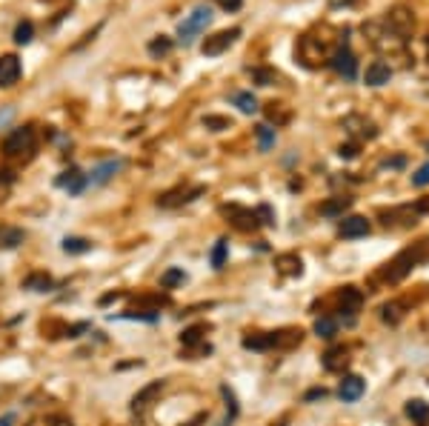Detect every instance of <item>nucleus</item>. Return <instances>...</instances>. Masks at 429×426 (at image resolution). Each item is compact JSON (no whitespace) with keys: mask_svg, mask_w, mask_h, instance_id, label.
I'll return each instance as SVG.
<instances>
[{"mask_svg":"<svg viewBox=\"0 0 429 426\" xmlns=\"http://www.w3.org/2000/svg\"><path fill=\"white\" fill-rule=\"evenodd\" d=\"M203 126L212 129V132H223V129L232 126V121H229V118H218V114H206V118H203Z\"/></svg>","mask_w":429,"mask_h":426,"instance_id":"37","label":"nucleus"},{"mask_svg":"<svg viewBox=\"0 0 429 426\" xmlns=\"http://www.w3.org/2000/svg\"><path fill=\"white\" fill-rule=\"evenodd\" d=\"M37 152V134L32 126H17L3 138V154L9 161H29Z\"/></svg>","mask_w":429,"mask_h":426,"instance_id":"3","label":"nucleus"},{"mask_svg":"<svg viewBox=\"0 0 429 426\" xmlns=\"http://www.w3.org/2000/svg\"><path fill=\"white\" fill-rule=\"evenodd\" d=\"M226 255H229V243H226V238H221L218 243L212 246V252H209L212 266H214V269H223V266H226Z\"/></svg>","mask_w":429,"mask_h":426,"instance_id":"25","label":"nucleus"},{"mask_svg":"<svg viewBox=\"0 0 429 426\" xmlns=\"http://www.w3.org/2000/svg\"><path fill=\"white\" fill-rule=\"evenodd\" d=\"M232 103H235L243 114H255L258 112V101H255V94H252V92H235V94H232Z\"/></svg>","mask_w":429,"mask_h":426,"instance_id":"22","label":"nucleus"},{"mask_svg":"<svg viewBox=\"0 0 429 426\" xmlns=\"http://www.w3.org/2000/svg\"><path fill=\"white\" fill-rule=\"evenodd\" d=\"M412 186H418V189H423V186H429V161L415 172L412 175Z\"/></svg>","mask_w":429,"mask_h":426,"instance_id":"40","label":"nucleus"},{"mask_svg":"<svg viewBox=\"0 0 429 426\" xmlns=\"http://www.w3.org/2000/svg\"><path fill=\"white\" fill-rule=\"evenodd\" d=\"M426 52H429V37H426Z\"/></svg>","mask_w":429,"mask_h":426,"instance_id":"48","label":"nucleus"},{"mask_svg":"<svg viewBox=\"0 0 429 426\" xmlns=\"http://www.w3.org/2000/svg\"><path fill=\"white\" fill-rule=\"evenodd\" d=\"M23 229H17V226H0V249H14V246H21L23 243Z\"/></svg>","mask_w":429,"mask_h":426,"instance_id":"20","label":"nucleus"},{"mask_svg":"<svg viewBox=\"0 0 429 426\" xmlns=\"http://www.w3.org/2000/svg\"><path fill=\"white\" fill-rule=\"evenodd\" d=\"M57 186L69 189V195H77V192H83V189L89 186V178H86V175H81L77 169H69V172H63V175L57 178Z\"/></svg>","mask_w":429,"mask_h":426,"instance_id":"18","label":"nucleus"},{"mask_svg":"<svg viewBox=\"0 0 429 426\" xmlns=\"http://www.w3.org/2000/svg\"><path fill=\"white\" fill-rule=\"evenodd\" d=\"M352 206V198H335V201H329V203H323L321 206V215H326V218H338V215H343V212Z\"/></svg>","mask_w":429,"mask_h":426,"instance_id":"23","label":"nucleus"},{"mask_svg":"<svg viewBox=\"0 0 429 426\" xmlns=\"http://www.w3.org/2000/svg\"><path fill=\"white\" fill-rule=\"evenodd\" d=\"M209 23H212V9H209L206 3L194 6V9L183 17V21H181V26H178V41H181L183 46H192L194 37H201V34L206 32Z\"/></svg>","mask_w":429,"mask_h":426,"instance_id":"5","label":"nucleus"},{"mask_svg":"<svg viewBox=\"0 0 429 426\" xmlns=\"http://www.w3.org/2000/svg\"><path fill=\"white\" fill-rule=\"evenodd\" d=\"M32 34H34L32 21H21V23H17V29H14V43H21V46L32 43Z\"/></svg>","mask_w":429,"mask_h":426,"instance_id":"34","label":"nucleus"},{"mask_svg":"<svg viewBox=\"0 0 429 426\" xmlns=\"http://www.w3.org/2000/svg\"><path fill=\"white\" fill-rule=\"evenodd\" d=\"M255 212H258V221H261V226H275V212H272L266 203H263V206H258Z\"/></svg>","mask_w":429,"mask_h":426,"instance_id":"41","label":"nucleus"},{"mask_svg":"<svg viewBox=\"0 0 429 426\" xmlns=\"http://www.w3.org/2000/svg\"><path fill=\"white\" fill-rule=\"evenodd\" d=\"M406 418H412V420L423 423V420L429 418V403H423V400H409V403H406Z\"/></svg>","mask_w":429,"mask_h":426,"instance_id":"28","label":"nucleus"},{"mask_svg":"<svg viewBox=\"0 0 429 426\" xmlns=\"http://www.w3.org/2000/svg\"><path fill=\"white\" fill-rule=\"evenodd\" d=\"M423 261H429V241H421V243H415V246L403 249L392 263H386L383 278H386L389 283H398V281H403V278L412 272L418 263H423Z\"/></svg>","mask_w":429,"mask_h":426,"instance_id":"1","label":"nucleus"},{"mask_svg":"<svg viewBox=\"0 0 429 426\" xmlns=\"http://www.w3.org/2000/svg\"><path fill=\"white\" fill-rule=\"evenodd\" d=\"M338 154H341V158H346V161H352L355 154H358V143H346V146H341Z\"/></svg>","mask_w":429,"mask_h":426,"instance_id":"43","label":"nucleus"},{"mask_svg":"<svg viewBox=\"0 0 429 426\" xmlns=\"http://www.w3.org/2000/svg\"><path fill=\"white\" fill-rule=\"evenodd\" d=\"M221 212L229 218V223L241 229V232H255L261 226L258 221V212L255 209H246V206H238V203H229V206H221Z\"/></svg>","mask_w":429,"mask_h":426,"instance_id":"9","label":"nucleus"},{"mask_svg":"<svg viewBox=\"0 0 429 426\" xmlns=\"http://www.w3.org/2000/svg\"><path fill=\"white\" fill-rule=\"evenodd\" d=\"M361 303H363V292H361V289H355V286H346L343 292H341V312H346V315H349V323L355 321V312L361 309Z\"/></svg>","mask_w":429,"mask_h":426,"instance_id":"16","label":"nucleus"},{"mask_svg":"<svg viewBox=\"0 0 429 426\" xmlns=\"http://www.w3.org/2000/svg\"><path fill=\"white\" fill-rule=\"evenodd\" d=\"M183 281H186V272H183V269H166V272L161 275V286H163V289H172V286L183 283Z\"/></svg>","mask_w":429,"mask_h":426,"instance_id":"35","label":"nucleus"},{"mask_svg":"<svg viewBox=\"0 0 429 426\" xmlns=\"http://www.w3.org/2000/svg\"><path fill=\"white\" fill-rule=\"evenodd\" d=\"M343 43L341 41H332V37H315V34H303L298 41V57L303 66H318V63H329L332 52Z\"/></svg>","mask_w":429,"mask_h":426,"instance_id":"2","label":"nucleus"},{"mask_svg":"<svg viewBox=\"0 0 429 426\" xmlns=\"http://www.w3.org/2000/svg\"><path fill=\"white\" fill-rule=\"evenodd\" d=\"M23 286H26V289H32V292H49V289H52L54 283H52V278H49V275H43V272H34V275H29V278L23 281Z\"/></svg>","mask_w":429,"mask_h":426,"instance_id":"24","label":"nucleus"},{"mask_svg":"<svg viewBox=\"0 0 429 426\" xmlns=\"http://www.w3.org/2000/svg\"><path fill=\"white\" fill-rule=\"evenodd\" d=\"M323 366H326L329 372H341L343 366H346V352L343 349H329L323 355Z\"/></svg>","mask_w":429,"mask_h":426,"instance_id":"26","label":"nucleus"},{"mask_svg":"<svg viewBox=\"0 0 429 426\" xmlns=\"http://www.w3.org/2000/svg\"><path fill=\"white\" fill-rule=\"evenodd\" d=\"M278 269L283 275H301V258L295 255H281L278 258Z\"/></svg>","mask_w":429,"mask_h":426,"instance_id":"31","label":"nucleus"},{"mask_svg":"<svg viewBox=\"0 0 429 426\" xmlns=\"http://www.w3.org/2000/svg\"><path fill=\"white\" fill-rule=\"evenodd\" d=\"M121 166H123V161H106V163H101V166H94L92 175H86V178H89L92 186H101V183L112 181V175H118Z\"/></svg>","mask_w":429,"mask_h":426,"instance_id":"17","label":"nucleus"},{"mask_svg":"<svg viewBox=\"0 0 429 426\" xmlns=\"http://www.w3.org/2000/svg\"><path fill=\"white\" fill-rule=\"evenodd\" d=\"M203 186H192V189H174V192H166V195H161L158 198V206H163V209H172V206H181V203H189V201H194L198 195H203Z\"/></svg>","mask_w":429,"mask_h":426,"instance_id":"11","label":"nucleus"},{"mask_svg":"<svg viewBox=\"0 0 429 426\" xmlns=\"http://www.w3.org/2000/svg\"><path fill=\"white\" fill-rule=\"evenodd\" d=\"M389 77H392V66L383 63V61H372V63L366 66L363 83L366 86H383V83H389Z\"/></svg>","mask_w":429,"mask_h":426,"instance_id":"14","label":"nucleus"},{"mask_svg":"<svg viewBox=\"0 0 429 426\" xmlns=\"http://www.w3.org/2000/svg\"><path fill=\"white\" fill-rule=\"evenodd\" d=\"M389 32H395L401 41H409V37L415 34V12L409 9V6H392L386 14H383V21H381Z\"/></svg>","mask_w":429,"mask_h":426,"instance_id":"6","label":"nucleus"},{"mask_svg":"<svg viewBox=\"0 0 429 426\" xmlns=\"http://www.w3.org/2000/svg\"><path fill=\"white\" fill-rule=\"evenodd\" d=\"M326 66H329V69H335L341 77H346V81H355V77H358V57H355L352 49H349L346 41L332 52V57H329V63H326Z\"/></svg>","mask_w":429,"mask_h":426,"instance_id":"7","label":"nucleus"},{"mask_svg":"<svg viewBox=\"0 0 429 426\" xmlns=\"http://www.w3.org/2000/svg\"><path fill=\"white\" fill-rule=\"evenodd\" d=\"M214 3H218L221 9H226V12H235V9H241L243 0H214Z\"/></svg>","mask_w":429,"mask_h":426,"instance_id":"44","label":"nucleus"},{"mask_svg":"<svg viewBox=\"0 0 429 426\" xmlns=\"http://www.w3.org/2000/svg\"><path fill=\"white\" fill-rule=\"evenodd\" d=\"M255 134H258V146H261V152H269L272 146H275V129H272V126L261 123V126L255 129Z\"/></svg>","mask_w":429,"mask_h":426,"instance_id":"29","label":"nucleus"},{"mask_svg":"<svg viewBox=\"0 0 429 426\" xmlns=\"http://www.w3.org/2000/svg\"><path fill=\"white\" fill-rule=\"evenodd\" d=\"M369 229H372V226H369V221H366V218H361V215H349V218H343V221H341V226H338L341 238H349V241L369 235Z\"/></svg>","mask_w":429,"mask_h":426,"instance_id":"12","label":"nucleus"},{"mask_svg":"<svg viewBox=\"0 0 429 426\" xmlns=\"http://www.w3.org/2000/svg\"><path fill=\"white\" fill-rule=\"evenodd\" d=\"M21 74H23V66H21V61H17V54L0 57V86L3 89L14 86L17 81H21Z\"/></svg>","mask_w":429,"mask_h":426,"instance_id":"10","label":"nucleus"},{"mask_svg":"<svg viewBox=\"0 0 429 426\" xmlns=\"http://www.w3.org/2000/svg\"><path fill=\"white\" fill-rule=\"evenodd\" d=\"M363 34H366V41L372 43L381 54H389V57H395V54H403L406 52V41H401V37L395 32H389L381 21H372V23H363Z\"/></svg>","mask_w":429,"mask_h":426,"instance_id":"4","label":"nucleus"},{"mask_svg":"<svg viewBox=\"0 0 429 426\" xmlns=\"http://www.w3.org/2000/svg\"><path fill=\"white\" fill-rule=\"evenodd\" d=\"M203 332H206V326H203V323H201V326H189V329H183L181 343H183V346H198L201 338H203Z\"/></svg>","mask_w":429,"mask_h":426,"instance_id":"33","label":"nucleus"},{"mask_svg":"<svg viewBox=\"0 0 429 426\" xmlns=\"http://www.w3.org/2000/svg\"><path fill=\"white\" fill-rule=\"evenodd\" d=\"M161 392H163V381H154V383L143 386V389L132 398V409H134V412H143V409H149V406L161 398Z\"/></svg>","mask_w":429,"mask_h":426,"instance_id":"13","label":"nucleus"},{"mask_svg":"<svg viewBox=\"0 0 429 426\" xmlns=\"http://www.w3.org/2000/svg\"><path fill=\"white\" fill-rule=\"evenodd\" d=\"M0 426H14V415H12V412L3 415V418H0Z\"/></svg>","mask_w":429,"mask_h":426,"instance_id":"47","label":"nucleus"},{"mask_svg":"<svg viewBox=\"0 0 429 426\" xmlns=\"http://www.w3.org/2000/svg\"><path fill=\"white\" fill-rule=\"evenodd\" d=\"M172 49V41H169V37H161V41H152L149 43V52L152 54H163V52H169Z\"/></svg>","mask_w":429,"mask_h":426,"instance_id":"42","label":"nucleus"},{"mask_svg":"<svg viewBox=\"0 0 429 426\" xmlns=\"http://www.w3.org/2000/svg\"><path fill=\"white\" fill-rule=\"evenodd\" d=\"M92 243L86 238H63V252L66 255H83V252H89Z\"/></svg>","mask_w":429,"mask_h":426,"instance_id":"30","label":"nucleus"},{"mask_svg":"<svg viewBox=\"0 0 429 426\" xmlns=\"http://www.w3.org/2000/svg\"><path fill=\"white\" fill-rule=\"evenodd\" d=\"M266 118L275 123V126H283V123L292 121V109H289L286 103H269V106H266Z\"/></svg>","mask_w":429,"mask_h":426,"instance_id":"21","label":"nucleus"},{"mask_svg":"<svg viewBox=\"0 0 429 426\" xmlns=\"http://www.w3.org/2000/svg\"><path fill=\"white\" fill-rule=\"evenodd\" d=\"M269 335H272V349H292L303 338L301 329H281V332H269Z\"/></svg>","mask_w":429,"mask_h":426,"instance_id":"19","label":"nucleus"},{"mask_svg":"<svg viewBox=\"0 0 429 426\" xmlns=\"http://www.w3.org/2000/svg\"><path fill=\"white\" fill-rule=\"evenodd\" d=\"M243 346H246V349H255V352H266V349H272V335H252V338H243Z\"/></svg>","mask_w":429,"mask_h":426,"instance_id":"32","label":"nucleus"},{"mask_svg":"<svg viewBox=\"0 0 429 426\" xmlns=\"http://www.w3.org/2000/svg\"><path fill=\"white\" fill-rule=\"evenodd\" d=\"M49 426H74V423L66 418H49Z\"/></svg>","mask_w":429,"mask_h":426,"instance_id":"46","label":"nucleus"},{"mask_svg":"<svg viewBox=\"0 0 429 426\" xmlns=\"http://www.w3.org/2000/svg\"><path fill=\"white\" fill-rule=\"evenodd\" d=\"M238 37H241V29H238V26H232V29H221V32L209 34L206 41L201 43V52H203L206 57H218V54H223L232 43H235Z\"/></svg>","mask_w":429,"mask_h":426,"instance_id":"8","label":"nucleus"},{"mask_svg":"<svg viewBox=\"0 0 429 426\" xmlns=\"http://www.w3.org/2000/svg\"><path fill=\"white\" fill-rule=\"evenodd\" d=\"M363 389H366L363 378H358V375H346V378L341 381L338 395H341V400H346V403H355V400L363 395Z\"/></svg>","mask_w":429,"mask_h":426,"instance_id":"15","label":"nucleus"},{"mask_svg":"<svg viewBox=\"0 0 429 426\" xmlns=\"http://www.w3.org/2000/svg\"><path fill=\"white\" fill-rule=\"evenodd\" d=\"M315 335L318 338H326V341L335 338L338 335V321L335 318H318L315 321Z\"/></svg>","mask_w":429,"mask_h":426,"instance_id":"27","label":"nucleus"},{"mask_svg":"<svg viewBox=\"0 0 429 426\" xmlns=\"http://www.w3.org/2000/svg\"><path fill=\"white\" fill-rule=\"evenodd\" d=\"M401 315H403V312H401V303H386V306L381 309V318L389 321V323H398Z\"/></svg>","mask_w":429,"mask_h":426,"instance_id":"39","label":"nucleus"},{"mask_svg":"<svg viewBox=\"0 0 429 426\" xmlns=\"http://www.w3.org/2000/svg\"><path fill=\"white\" fill-rule=\"evenodd\" d=\"M14 183V172L12 169H0V201H6V192Z\"/></svg>","mask_w":429,"mask_h":426,"instance_id":"38","label":"nucleus"},{"mask_svg":"<svg viewBox=\"0 0 429 426\" xmlns=\"http://www.w3.org/2000/svg\"><path fill=\"white\" fill-rule=\"evenodd\" d=\"M318 398H326V389H312V392H306V400H318Z\"/></svg>","mask_w":429,"mask_h":426,"instance_id":"45","label":"nucleus"},{"mask_svg":"<svg viewBox=\"0 0 429 426\" xmlns=\"http://www.w3.org/2000/svg\"><path fill=\"white\" fill-rule=\"evenodd\" d=\"M252 77L258 81V86H272L275 81H281V74L272 69H252Z\"/></svg>","mask_w":429,"mask_h":426,"instance_id":"36","label":"nucleus"}]
</instances>
